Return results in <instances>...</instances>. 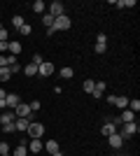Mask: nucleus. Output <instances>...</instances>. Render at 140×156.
I'll list each match as a JSON object with an SVG mask.
<instances>
[{"instance_id": "obj_13", "label": "nucleus", "mask_w": 140, "mask_h": 156, "mask_svg": "<svg viewBox=\"0 0 140 156\" xmlns=\"http://www.w3.org/2000/svg\"><path fill=\"white\" fill-rule=\"evenodd\" d=\"M14 119H16V114H14V112H2L0 124H14Z\"/></svg>"}, {"instance_id": "obj_16", "label": "nucleus", "mask_w": 140, "mask_h": 156, "mask_svg": "<svg viewBox=\"0 0 140 156\" xmlns=\"http://www.w3.org/2000/svg\"><path fill=\"white\" fill-rule=\"evenodd\" d=\"M133 119H135V114H133V112H131V110H124V112H121V119H119V121L128 124V121H133Z\"/></svg>"}, {"instance_id": "obj_37", "label": "nucleus", "mask_w": 140, "mask_h": 156, "mask_svg": "<svg viewBox=\"0 0 140 156\" xmlns=\"http://www.w3.org/2000/svg\"><path fill=\"white\" fill-rule=\"evenodd\" d=\"M12 63H16V56H7V68H9Z\"/></svg>"}, {"instance_id": "obj_40", "label": "nucleus", "mask_w": 140, "mask_h": 156, "mask_svg": "<svg viewBox=\"0 0 140 156\" xmlns=\"http://www.w3.org/2000/svg\"><path fill=\"white\" fill-rule=\"evenodd\" d=\"M52 156H63V154H61V151H56V154H52Z\"/></svg>"}, {"instance_id": "obj_9", "label": "nucleus", "mask_w": 140, "mask_h": 156, "mask_svg": "<svg viewBox=\"0 0 140 156\" xmlns=\"http://www.w3.org/2000/svg\"><path fill=\"white\" fill-rule=\"evenodd\" d=\"M19 103H21V98L16 96V93H7V96H5V105H7V107H12V110H14Z\"/></svg>"}, {"instance_id": "obj_8", "label": "nucleus", "mask_w": 140, "mask_h": 156, "mask_svg": "<svg viewBox=\"0 0 140 156\" xmlns=\"http://www.w3.org/2000/svg\"><path fill=\"white\" fill-rule=\"evenodd\" d=\"M103 93H105V82H96V86H93V91H91V96L96 98V100H100V98H103Z\"/></svg>"}, {"instance_id": "obj_23", "label": "nucleus", "mask_w": 140, "mask_h": 156, "mask_svg": "<svg viewBox=\"0 0 140 156\" xmlns=\"http://www.w3.org/2000/svg\"><path fill=\"white\" fill-rule=\"evenodd\" d=\"M117 7H135V0H117Z\"/></svg>"}, {"instance_id": "obj_11", "label": "nucleus", "mask_w": 140, "mask_h": 156, "mask_svg": "<svg viewBox=\"0 0 140 156\" xmlns=\"http://www.w3.org/2000/svg\"><path fill=\"white\" fill-rule=\"evenodd\" d=\"M7 51H9V56H16V54H21V44L19 42H7Z\"/></svg>"}, {"instance_id": "obj_30", "label": "nucleus", "mask_w": 140, "mask_h": 156, "mask_svg": "<svg viewBox=\"0 0 140 156\" xmlns=\"http://www.w3.org/2000/svg\"><path fill=\"white\" fill-rule=\"evenodd\" d=\"M2 130H5V133H14V124H2Z\"/></svg>"}, {"instance_id": "obj_28", "label": "nucleus", "mask_w": 140, "mask_h": 156, "mask_svg": "<svg viewBox=\"0 0 140 156\" xmlns=\"http://www.w3.org/2000/svg\"><path fill=\"white\" fill-rule=\"evenodd\" d=\"M7 40H9V33H7V28H2L0 30V42H7Z\"/></svg>"}, {"instance_id": "obj_21", "label": "nucleus", "mask_w": 140, "mask_h": 156, "mask_svg": "<svg viewBox=\"0 0 140 156\" xmlns=\"http://www.w3.org/2000/svg\"><path fill=\"white\" fill-rule=\"evenodd\" d=\"M26 154H28V147H26V144H19V147L14 149V156H26Z\"/></svg>"}, {"instance_id": "obj_7", "label": "nucleus", "mask_w": 140, "mask_h": 156, "mask_svg": "<svg viewBox=\"0 0 140 156\" xmlns=\"http://www.w3.org/2000/svg\"><path fill=\"white\" fill-rule=\"evenodd\" d=\"M49 14H52L54 19H56V16H63V2H61V0L52 2V5H49Z\"/></svg>"}, {"instance_id": "obj_29", "label": "nucleus", "mask_w": 140, "mask_h": 156, "mask_svg": "<svg viewBox=\"0 0 140 156\" xmlns=\"http://www.w3.org/2000/svg\"><path fill=\"white\" fill-rule=\"evenodd\" d=\"M31 30H33V28L28 26V23H23V26L19 28V33H23V35H31Z\"/></svg>"}, {"instance_id": "obj_6", "label": "nucleus", "mask_w": 140, "mask_h": 156, "mask_svg": "<svg viewBox=\"0 0 140 156\" xmlns=\"http://www.w3.org/2000/svg\"><path fill=\"white\" fill-rule=\"evenodd\" d=\"M54 70H56V68H54V63H45V61H42V63L38 65V75H42V77H52Z\"/></svg>"}, {"instance_id": "obj_14", "label": "nucleus", "mask_w": 140, "mask_h": 156, "mask_svg": "<svg viewBox=\"0 0 140 156\" xmlns=\"http://www.w3.org/2000/svg\"><path fill=\"white\" fill-rule=\"evenodd\" d=\"M45 149H47V154H56V151H61V149H59V142H56V140H49V142L45 144Z\"/></svg>"}, {"instance_id": "obj_4", "label": "nucleus", "mask_w": 140, "mask_h": 156, "mask_svg": "<svg viewBox=\"0 0 140 156\" xmlns=\"http://www.w3.org/2000/svg\"><path fill=\"white\" fill-rule=\"evenodd\" d=\"M117 121H119V119H114V117H107V121H105V124H103V128H100V133H103V135H112V133H117V126H114V124H117Z\"/></svg>"}, {"instance_id": "obj_15", "label": "nucleus", "mask_w": 140, "mask_h": 156, "mask_svg": "<svg viewBox=\"0 0 140 156\" xmlns=\"http://www.w3.org/2000/svg\"><path fill=\"white\" fill-rule=\"evenodd\" d=\"M23 75H26V77H33V75H38V65H35V63H28L26 68H23Z\"/></svg>"}, {"instance_id": "obj_33", "label": "nucleus", "mask_w": 140, "mask_h": 156, "mask_svg": "<svg viewBox=\"0 0 140 156\" xmlns=\"http://www.w3.org/2000/svg\"><path fill=\"white\" fill-rule=\"evenodd\" d=\"M7 70H9V72L14 75V72H19V70H21V65H19V63H12L9 68H7Z\"/></svg>"}, {"instance_id": "obj_25", "label": "nucleus", "mask_w": 140, "mask_h": 156, "mask_svg": "<svg viewBox=\"0 0 140 156\" xmlns=\"http://www.w3.org/2000/svg\"><path fill=\"white\" fill-rule=\"evenodd\" d=\"M42 21H45V26H47V28H52V26H54V16H52V14H45V16H42Z\"/></svg>"}, {"instance_id": "obj_39", "label": "nucleus", "mask_w": 140, "mask_h": 156, "mask_svg": "<svg viewBox=\"0 0 140 156\" xmlns=\"http://www.w3.org/2000/svg\"><path fill=\"white\" fill-rule=\"evenodd\" d=\"M5 96H7V93H5V89H0V100H5Z\"/></svg>"}, {"instance_id": "obj_1", "label": "nucleus", "mask_w": 140, "mask_h": 156, "mask_svg": "<svg viewBox=\"0 0 140 156\" xmlns=\"http://www.w3.org/2000/svg\"><path fill=\"white\" fill-rule=\"evenodd\" d=\"M26 133L31 135V140H40L42 133H45V126L38 124V121H31V124H28V130H26Z\"/></svg>"}, {"instance_id": "obj_42", "label": "nucleus", "mask_w": 140, "mask_h": 156, "mask_svg": "<svg viewBox=\"0 0 140 156\" xmlns=\"http://www.w3.org/2000/svg\"><path fill=\"white\" fill-rule=\"evenodd\" d=\"M2 156H9V154H2Z\"/></svg>"}, {"instance_id": "obj_26", "label": "nucleus", "mask_w": 140, "mask_h": 156, "mask_svg": "<svg viewBox=\"0 0 140 156\" xmlns=\"http://www.w3.org/2000/svg\"><path fill=\"white\" fill-rule=\"evenodd\" d=\"M93 86H96V82H93V79H87V82H84V91L91 93V91H93Z\"/></svg>"}, {"instance_id": "obj_10", "label": "nucleus", "mask_w": 140, "mask_h": 156, "mask_svg": "<svg viewBox=\"0 0 140 156\" xmlns=\"http://www.w3.org/2000/svg\"><path fill=\"white\" fill-rule=\"evenodd\" d=\"M107 140H110V144H112L114 149H119L121 144H124V137H121L119 133H112V135H107Z\"/></svg>"}, {"instance_id": "obj_20", "label": "nucleus", "mask_w": 140, "mask_h": 156, "mask_svg": "<svg viewBox=\"0 0 140 156\" xmlns=\"http://www.w3.org/2000/svg\"><path fill=\"white\" fill-rule=\"evenodd\" d=\"M126 110H131L135 114V112L140 110V100H128V107H126Z\"/></svg>"}, {"instance_id": "obj_34", "label": "nucleus", "mask_w": 140, "mask_h": 156, "mask_svg": "<svg viewBox=\"0 0 140 156\" xmlns=\"http://www.w3.org/2000/svg\"><path fill=\"white\" fill-rule=\"evenodd\" d=\"M107 44H96V54H105Z\"/></svg>"}, {"instance_id": "obj_41", "label": "nucleus", "mask_w": 140, "mask_h": 156, "mask_svg": "<svg viewBox=\"0 0 140 156\" xmlns=\"http://www.w3.org/2000/svg\"><path fill=\"white\" fill-rule=\"evenodd\" d=\"M0 30H2V23H0Z\"/></svg>"}, {"instance_id": "obj_19", "label": "nucleus", "mask_w": 140, "mask_h": 156, "mask_svg": "<svg viewBox=\"0 0 140 156\" xmlns=\"http://www.w3.org/2000/svg\"><path fill=\"white\" fill-rule=\"evenodd\" d=\"M23 23H26V21H23V16H19V14H16V16H12V26L16 28V30H19Z\"/></svg>"}, {"instance_id": "obj_32", "label": "nucleus", "mask_w": 140, "mask_h": 156, "mask_svg": "<svg viewBox=\"0 0 140 156\" xmlns=\"http://www.w3.org/2000/svg\"><path fill=\"white\" fill-rule=\"evenodd\" d=\"M28 107H31V112H38V110H40V103L33 100V103H28Z\"/></svg>"}, {"instance_id": "obj_31", "label": "nucleus", "mask_w": 140, "mask_h": 156, "mask_svg": "<svg viewBox=\"0 0 140 156\" xmlns=\"http://www.w3.org/2000/svg\"><path fill=\"white\" fill-rule=\"evenodd\" d=\"M0 154H9V144L7 142H0Z\"/></svg>"}, {"instance_id": "obj_18", "label": "nucleus", "mask_w": 140, "mask_h": 156, "mask_svg": "<svg viewBox=\"0 0 140 156\" xmlns=\"http://www.w3.org/2000/svg\"><path fill=\"white\" fill-rule=\"evenodd\" d=\"M45 2H42V0H35V2H33V12L35 14H45Z\"/></svg>"}, {"instance_id": "obj_24", "label": "nucleus", "mask_w": 140, "mask_h": 156, "mask_svg": "<svg viewBox=\"0 0 140 156\" xmlns=\"http://www.w3.org/2000/svg\"><path fill=\"white\" fill-rule=\"evenodd\" d=\"M61 77L70 79V77H73V68H61Z\"/></svg>"}, {"instance_id": "obj_12", "label": "nucleus", "mask_w": 140, "mask_h": 156, "mask_svg": "<svg viewBox=\"0 0 140 156\" xmlns=\"http://www.w3.org/2000/svg\"><path fill=\"white\" fill-rule=\"evenodd\" d=\"M28 124H31V119H14V128L16 130H28Z\"/></svg>"}, {"instance_id": "obj_38", "label": "nucleus", "mask_w": 140, "mask_h": 156, "mask_svg": "<svg viewBox=\"0 0 140 156\" xmlns=\"http://www.w3.org/2000/svg\"><path fill=\"white\" fill-rule=\"evenodd\" d=\"M7 51V42H0V54H5Z\"/></svg>"}, {"instance_id": "obj_22", "label": "nucleus", "mask_w": 140, "mask_h": 156, "mask_svg": "<svg viewBox=\"0 0 140 156\" xmlns=\"http://www.w3.org/2000/svg\"><path fill=\"white\" fill-rule=\"evenodd\" d=\"M9 77H12V72L7 70V68H0V82H7Z\"/></svg>"}, {"instance_id": "obj_17", "label": "nucleus", "mask_w": 140, "mask_h": 156, "mask_svg": "<svg viewBox=\"0 0 140 156\" xmlns=\"http://www.w3.org/2000/svg\"><path fill=\"white\" fill-rule=\"evenodd\" d=\"M28 149H31V151H35V154H40V151H42V142H40V140H31Z\"/></svg>"}, {"instance_id": "obj_27", "label": "nucleus", "mask_w": 140, "mask_h": 156, "mask_svg": "<svg viewBox=\"0 0 140 156\" xmlns=\"http://www.w3.org/2000/svg\"><path fill=\"white\" fill-rule=\"evenodd\" d=\"M107 42V35L105 33H98V37H96V44H105Z\"/></svg>"}, {"instance_id": "obj_5", "label": "nucleus", "mask_w": 140, "mask_h": 156, "mask_svg": "<svg viewBox=\"0 0 140 156\" xmlns=\"http://www.w3.org/2000/svg\"><path fill=\"white\" fill-rule=\"evenodd\" d=\"M140 126L135 124V121H128V124H124V133H119L121 137H131V135H138Z\"/></svg>"}, {"instance_id": "obj_2", "label": "nucleus", "mask_w": 140, "mask_h": 156, "mask_svg": "<svg viewBox=\"0 0 140 156\" xmlns=\"http://www.w3.org/2000/svg\"><path fill=\"white\" fill-rule=\"evenodd\" d=\"M73 26V21H70V16H66V14H63V16H56V19H54V33L56 30H68V28Z\"/></svg>"}, {"instance_id": "obj_36", "label": "nucleus", "mask_w": 140, "mask_h": 156, "mask_svg": "<svg viewBox=\"0 0 140 156\" xmlns=\"http://www.w3.org/2000/svg\"><path fill=\"white\" fill-rule=\"evenodd\" d=\"M33 63H35V65L42 63V56H40V54H33Z\"/></svg>"}, {"instance_id": "obj_35", "label": "nucleus", "mask_w": 140, "mask_h": 156, "mask_svg": "<svg viewBox=\"0 0 140 156\" xmlns=\"http://www.w3.org/2000/svg\"><path fill=\"white\" fill-rule=\"evenodd\" d=\"M0 68H7V56L5 54H0Z\"/></svg>"}, {"instance_id": "obj_3", "label": "nucleus", "mask_w": 140, "mask_h": 156, "mask_svg": "<svg viewBox=\"0 0 140 156\" xmlns=\"http://www.w3.org/2000/svg\"><path fill=\"white\" fill-rule=\"evenodd\" d=\"M14 114H16V119H33V112H31L28 103H19L14 107Z\"/></svg>"}]
</instances>
